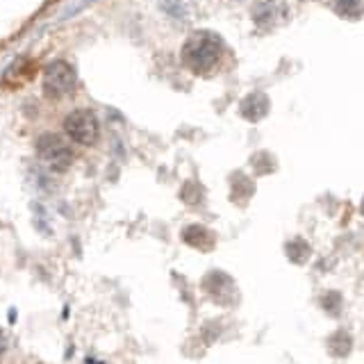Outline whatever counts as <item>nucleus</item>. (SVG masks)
Returning <instances> with one entry per match:
<instances>
[{
  "label": "nucleus",
  "instance_id": "nucleus-9",
  "mask_svg": "<svg viewBox=\"0 0 364 364\" xmlns=\"http://www.w3.org/2000/svg\"><path fill=\"white\" fill-rule=\"evenodd\" d=\"M362 212H364V203H362Z\"/></svg>",
  "mask_w": 364,
  "mask_h": 364
},
{
  "label": "nucleus",
  "instance_id": "nucleus-5",
  "mask_svg": "<svg viewBox=\"0 0 364 364\" xmlns=\"http://www.w3.org/2000/svg\"><path fill=\"white\" fill-rule=\"evenodd\" d=\"M269 112V98L264 94H250L242 102V114L248 121H259L264 119Z\"/></svg>",
  "mask_w": 364,
  "mask_h": 364
},
{
  "label": "nucleus",
  "instance_id": "nucleus-2",
  "mask_svg": "<svg viewBox=\"0 0 364 364\" xmlns=\"http://www.w3.org/2000/svg\"><path fill=\"white\" fill-rule=\"evenodd\" d=\"M37 155L46 166H50L53 171H57V173H64L75 159L73 148L57 134H41L39 136L37 139Z\"/></svg>",
  "mask_w": 364,
  "mask_h": 364
},
{
  "label": "nucleus",
  "instance_id": "nucleus-7",
  "mask_svg": "<svg viewBox=\"0 0 364 364\" xmlns=\"http://www.w3.org/2000/svg\"><path fill=\"white\" fill-rule=\"evenodd\" d=\"M358 5H360V0H335V9H337V14H341V16L353 14V11L358 9Z\"/></svg>",
  "mask_w": 364,
  "mask_h": 364
},
{
  "label": "nucleus",
  "instance_id": "nucleus-6",
  "mask_svg": "<svg viewBox=\"0 0 364 364\" xmlns=\"http://www.w3.org/2000/svg\"><path fill=\"white\" fill-rule=\"evenodd\" d=\"M185 239L191 244V246H198L203 250H208L214 246V235L208 230V228L203 225H191L185 230Z\"/></svg>",
  "mask_w": 364,
  "mask_h": 364
},
{
  "label": "nucleus",
  "instance_id": "nucleus-4",
  "mask_svg": "<svg viewBox=\"0 0 364 364\" xmlns=\"http://www.w3.org/2000/svg\"><path fill=\"white\" fill-rule=\"evenodd\" d=\"M64 132L73 144L94 146L98 139V119L89 109H75L64 119Z\"/></svg>",
  "mask_w": 364,
  "mask_h": 364
},
{
  "label": "nucleus",
  "instance_id": "nucleus-3",
  "mask_svg": "<svg viewBox=\"0 0 364 364\" xmlns=\"http://www.w3.org/2000/svg\"><path fill=\"white\" fill-rule=\"evenodd\" d=\"M75 82H77V75L71 64L62 60L53 62L43 73V94L53 100H60L71 94L75 89Z\"/></svg>",
  "mask_w": 364,
  "mask_h": 364
},
{
  "label": "nucleus",
  "instance_id": "nucleus-1",
  "mask_svg": "<svg viewBox=\"0 0 364 364\" xmlns=\"http://www.w3.org/2000/svg\"><path fill=\"white\" fill-rule=\"evenodd\" d=\"M223 39L210 30H200L185 41L182 46V62L193 73H210L221 62Z\"/></svg>",
  "mask_w": 364,
  "mask_h": 364
},
{
  "label": "nucleus",
  "instance_id": "nucleus-8",
  "mask_svg": "<svg viewBox=\"0 0 364 364\" xmlns=\"http://www.w3.org/2000/svg\"><path fill=\"white\" fill-rule=\"evenodd\" d=\"M3 350H5V335H3V330H0V355H3Z\"/></svg>",
  "mask_w": 364,
  "mask_h": 364
}]
</instances>
